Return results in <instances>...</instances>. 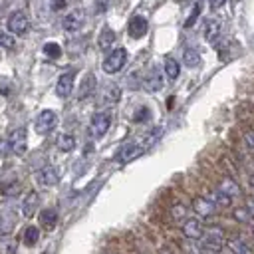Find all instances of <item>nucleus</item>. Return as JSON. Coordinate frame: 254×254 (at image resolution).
<instances>
[{
	"mask_svg": "<svg viewBox=\"0 0 254 254\" xmlns=\"http://www.w3.org/2000/svg\"><path fill=\"white\" fill-rule=\"evenodd\" d=\"M198 244L204 254H218L226 246V236L218 226H210L208 230H204Z\"/></svg>",
	"mask_w": 254,
	"mask_h": 254,
	"instance_id": "obj_1",
	"label": "nucleus"
},
{
	"mask_svg": "<svg viewBox=\"0 0 254 254\" xmlns=\"http://www.w3.org/2000/svg\"><path fill=\"white\" fill-rule=\"evenodd\" d=\"M125 62H127V50L125 48H115V50H109L101 67H103L105 73H117V71L123 69Z\"/></svg>",
	"mask_w": 254,
	"mask_h": 254,
	"instance_id": "obj_2",
	"label": "nucleus"
},
{
	"mask_svg": "<svg viewBox=\"0 0 254 254\" xmlns=\"http://www.w3.org/2000/svg\"><path fill=\"white\" fill-rule=\"evenodd\" d=\"M56 125H58V113H56L54 109H44V111H40L38 117H36V121H34V129H36L38 135H48V133H52V131L56 129Z\"/></svg>",
	"mask_w": 254,
	"mask_h": 254,
	"instance_id": "obj_3",
	"label": "nucleus"
},
{
	"mask_svg": "<svg viewBox=\"0 0 254 254\" xmlns=\"http://www.w3.org/2000/svg\"><path fill=\"white\" fill-rule=\"evenodd\" d=\"M111 127V111H97L89 121V133L93 139H101Z\"/></svg>",
	"mask_w": 254,
	"mask_h": 254,
	"instance_id": "obj_4",
	"label": "nucleus"
},
{
	"mask_svg": "<svg viewBox=\"0 0 254 254\" xmlns=\"http://www.w3.org/2000/svg\"><path fill=\"white\" fill-rule=\"evenodd\" d=\"M6 26H8V32H10V34H14V36H24V34H28V30H30V18H28V14H26L24 10H16V12L10 14Z\"/></svg>",
	"mask_w": 254,
	"mask_h": 254,
	"instance_id": "obj_5",
	"label": "nucleus"
},
{
	"mask_svg": "<svg viewBox=\"0 0 254 254\" xmlns=\"http://www.w3.org/2000/svg\"><path fill=\"white\" fill-rule=\"evenodd\" d=\"M85 24V12L81 8H75V10H69L64 18H62V28L65 32H77L81 30Z\"/></svg>",
	"mask_w": 254,
	"mask_h": 254,
	"instance_id": "obj_6",
	"label": "nucleus"
},
{
	"mask_svg": "<svg viewBox=\"0 0 254 254\" xmlns=\"http://www.w3.org/2000/svg\"><path fill=\"white\" fill-rule=\"evenodd\" d=\"M181 232L187 240H200V236L204 234V226H202V220L196 218V216H190V218H185L183 220V226H181Z\"/></svg>",
	"mask_w": 254,
	"mask_h": 254,
	"instance_id": "obj_7",
	"label": "nucleus"
},
{
	"mask_svg": "<svg viewBox=\"0 0 254 254\" xmlns=\"http://www.w3.org/2000/svg\"><path fill=\"white\" fill-rule=\"evenodd\" d=\"M8 147L14 155H24L28 151V137H26V129L24 127H18L10 133L8 137Z\"/></svg>",
	"mask_w": 254,
	"mask_h": 254,
	"instance_id": "obj_8",
	"label": "nucleus"
},
{
	"mask_svg": "<svg viewBox=\"0 0 254 254\" xmlns=\"http://www.w3.org/2000/svg\"><path fill=\"white\" fill-rule=\"evenodd\" d=\"M73 81H75V73H73V71L62 73V75L58 77V83H56V93H58V97H62V99L69 97L71 91H73Z\"/></svg>",
	"mask_w": 254,
	"mask_h": 254,
	"instance_id": "obj_9",
	"label": "nucleus"
},
{
	"mask_svg": "<svg viewBox=\"0 0 254 254\" xmlns=\"http://www.w3.org/2000/svg\"><path fill=\"white\" fill-rule=\"evenodd\" d=\"M192 210H194L200 218H210V216H214L216 206L210 202L208 196H196V198H192Z\"/></svg>",
	"mask_w": 254,
	"mask_h": 254,
	"instance_id": "obj_10",
	"label": "nucleus"
},
{
	"mask_svg": "<svg viewBox=\"0 0 254 254\" xmlns=\"http://www.w3.org/2000/svg\"><path fill=\"white\" fill-rule=\"evenodd\" d=\"M143 87L149 91V93H155L159 89H163V73L159 67H151L149 73L145 75L143 79Z\"/></svg>",
	"mask_w": 254,
	"mask_h": 254,
	"instance_id": "obj_11",
	"label": "nucleus"
},
{
	"mask_svg": "<svg viewBox=\"0 0 254 254\" xmlns=\"http://www.w3.org/2000/svg\"><path fill=\"white\" fill-rule=\"evenodd\" d=\"M143 151H145V149H143L139 143H127V145H123V147L119 149V153H117V161H119V163H131L133 159L141 157Z\"/></svg>",
	"mask_w": 254,
	"mask_h": 254,
	"instance_id": "obj_12",
	"label": "nucleus"
},
{
	"mask_svg": "<svg viewBox=\"0 0 254 254\" xmlns=\"http://www.w3.org/2000/svg\"><path fill=\"white\" fill-rule=\"evenodd\" d=\"M147 30H149V22H147V18H143V16H133V18L129 20L127 32H129L131 38L139 40V38H143V36L147 34Z\"/></svg>",
	"mask_w": 254,
	"mask_h": 254,
	"instance_id": "obj_13",
	"label": "nucleus"
},
{
	"mask_svg": "<svg viewBox=\"0 0 254 254\" xmlns=\"http://www.w3.org/2000/svg\"><path fill=\"white\" fill-rule=\"evenodd\" d=\"M38 206H40V194H38L36 190H30V192L24 196L20 208H22V214H24L26 218H32V216L36 214Z\"/></svg>",
	"mask_w": 254,
	"mask_h": 254,
	"instance_id": "obj_14",
	"label": "nucleus"
},
{
	"mask_svg": "<svg viewBox=\"0 0 254 254\" xmlns=\"http://www.w3.org/2000/svg\"><path fill=\"white\" fill-rule=\"evenodd\" d=\"M38 181H40V185H44V187H56V185L60 183V175H58L56 167L46 165L44 169H40V173H38Z\"/></svg>",
	"mask_w": 254,
	"mask_h": 254,
	"instance_id": "obj_15",
	"label": "nucleus"
},
{
	"mask_svg": "<svg viewBox=\"0 0 254 254\" xmlns=\"http://www.w3.org/2000/svg\"><path fill=\"white\" fill-rule=\"evenodd\" d=\"M97 87V79L93 73H85L81 83H79V91H77V99H87Z\"/></svg>",
	"mask_w": 254,
	"mask_h": 254,
	"instance_id": "obj_16",
	"label": "nucleus"
},
{
	"mask_svg": "<svg viewBox=\"0 0 254 254\" xmlns=\"http://www.w3.org/2000/svg\"><path fill=\"white\" fill-rule=\"evenodd\" d=\"M220 32H222V24H220V20H216V18H210V20H206V24H204V32H202L206 42L214 44V42L218 40Z\"/></svg>",
	"mask_w": 254,
	"mask_h": 254,
	"instance_id": "obj_17",
	"label": "nucleus"
},
{
	"mask_svg": "<svg viewBox=\"0 0 254 254\" xmlns=\"http://www.w3.org/2000/svg\"><path fill=\"white\" fill-rule=\"evenodd\" d=\"M38 220H40V226H42V228L54 230L56 224H58V210H56V208H44V210H40Z\"/></svg>",
	"mask_w": 254,
	"mask_h": 254,
	"instance_id": "obj_18",
	"label": "nucleus"
},
{
	"mask_svg": "<svg viewBox=\"0 0 254 254\" xmlns=\"http://www.w3.org/2000/svg\"><path fill=\"white\" fill-rule=\"evenodd\" d=\"M119 97H121V89H119V85H115V83L105 85L103 91H101V103H103V105H113V103L119 101Z\"/></svg>",
	"mask_w": 254,
	"mask_h": 254,
	"instance_id": "obj_19",
	"label": "nucleus"
},
{
	"mask_svg": "<svg viewBox=\"0 0 254 254\" xmlns=\"http://www.w3.org/2000/svg\"><path fill=\"white\" fill-rule=\"evenodd\" d=\"M216 189H220L224 194H228L230 198H236V196H240L242 194V190H240V187H238V183L234 181V179H230V177H224V179H220V183H218V187Z\"/></svg>",
	"mask_w": 254,
	"mask_h": 254,
	"instance_id": "obj_20",
	"label": "nucleus"
},
{
	"mask_svg": "<svg viewBox=\"0 0 254 254\" xmlns=\"http://www.w3.org/2000/svg\"><path fill=\"white\" fill-rule=\"evenodd\" d=\"M113 44H115V32H113L109 26H105V28L99 32V38H97V46H99V50H103V52H109V50L113 48Z\"/></svg>",
	"mask_w": 254,
	"mask_h": 254,
	"instance_id": "obj_21",
	"label": "nucleus"
},
{
	"mask_svg": "<svg viewBox=\"0 0 254 254\" xmlns=\"http://www.w3.org/2000/svg\"><path fill=\"white\" fill-rule=\"evenodd\" d=\"M208 198H210V202H212L216 208H228V206H232V198H230L228 194H224L220 189H214V190L208 194Z\"/></svg>",
	"mask_w": 254,
	"mask_h": 254,
	"instance_id": "obj_22",
	"label": "nucleus"
},
{
	"mask_svg": "<svg viewBox=\"0 0 254 254\" xmlns=\"http://www.w3.org/2000/svg\"><path fill=\"white\" fill-rule=\"evenodd\" d=\"M226 246H228L230 254H252V248L242 238H230V240H226Z\"/></svg>",
	"mask_w": 254,
	"mask_h": 254,
	"instance_id": "obj_23",
	"label": "nucleus"
},
{
	"mask_svg": "<svg viewBox=\"0 0 254 254\" xmlns=\"http://www.w3.org/2000/svg\"><path fill=\"white\" fill-rule=\"evenodd\" d=\"M16 250H18V242L14 236L10 234L0 236V254H16Z\"/></svg>",
	"mask_w": 254,
	"mask_h": 254,
	"instance_id": "obj_24",
	"label": "nucleus"
},
{
	"mask_svg": "<svg viewBox=\"0 0 254 254\" xmlns=\"http://www.w3.org/2000/svg\"><path fill=\"white\" fill-rule=\"evenodd\" d=\"M183 62H185L187 67H196V65L200 64V54H198V50H194V48H185V52H183Z\"/></svg>",
	"mask_w": 254,
	"mask_h": 254,
	"instance_id": "obj_25",
	"label": "nucleus"
},
{
	"mask_svg": "<svg viewBox=\"0 0 254 254\" xmlns=\"http://www.w3.org/2000/svg\"><path fill=\"white\" fill-rule=\"evenodd\" d=\"M165 73H167V77L169 79H177L179 77V73H181V65H179V62L175 60V58H167L165 60Z\"/></svg>",
	"mask_w": 254,
	"mask_h": 254,
	"instance_id": "obj_26",
	"label": "nucleus"
},
{
	"mask_svg": "<svg viewBox=\"0 0 254 254\" xmlns=\"http://www.w3.org/2000/svg\"><path fill=\"white\" fill-rule=\"evenodd\" d=\"M73 147H75V137H73V135H69V133H62V135L58 137V149H60V151L69 153Z\"/></svg>",
	"mask_w": 254,
	"mask_h": 254,
	"instance_id": "obj_27",
	"label": "nucleus"
},
{
	"mask_svg": "<svg viewBox=\"0 0 254 254\" xmlns=\"http://www.w3.org/2000/svg\"><path fill=\"white\" fill-rule=\"evenodd\" d=\"M232 216H234V220H238V222H242V224H248V222L254 220V216L250 214V210H248L246 206H238V208H234V210H232Z\"/></svg>",
	"mask_w": 254,
	"mask_h": 254,
	"instance_id": "obj_28",
	"label": "nucleus"
},
{
	"mask_svg": "<svg viewBox=\"0 0 254 254\" xmlns=\"http://www.w3.org/2000/svg\"><path fill=\"white\" fill-rule=\"evenodd\" d=\"M38 238H40V228L38 226H26V230H24V242L28 244V246H34L36 242H38Z\"/></svg>",
	"mask_w": 254,
	"mask_h": 254,
	"instance_id": "obj_29",
	"label": "nucleus"
},
{
	"mask_svg": "<svg viewBox=\"0 0 254 254\" xmlns=\"http://www.w3.org/2000/svg\"><path fill=\"white\" fill-rule=\"evenodd\" d=\"M44 54L48 56V58H52V60H58L60 56H62V46L60 44H56V42H48V44H44Z\"/></svg>",
	"mask_w": 254,
	"mask_h": 254,
	"instance_id": "obj_30",
	"label": "nucleus"
},
{
	"mask_svg": "<svg viewBox=\"0 0 254 254\" xmlns=\"http://www.w3.org/2000/svg\"><path fill=\"white\" fill-rule=\"evenodd\" d=\"M187 206L185 204H181V202H177V204H173L171 206V218L175 220V222H179V220H185L187 218Z\"/></svg>",
	"mask_w": 254,
	"mask_h": 254,
	"instance_id": "obj_31",
	"label": "nucleus"
},
{
	"mask_svg": "<svg viewBox=\"0 0 254 254\" xmlns=\"http://www.w3.org/2000/svg\"><path fill=\"white\" fill-rule=\"evenodd\" d=\"M161 133H163V129H161V127H155L149 135H145V139H143L141 147H143V149H149L151 145H155V143H157V139L161 137Z\"/></svg>",
	"mask_w": 254,
	"mask_h": 254,
	"instance_id": "obj_32",
	"label": "nucleus"
},
{
	"mask_svg": "<svg viewBox=\"0 0 254 254\" xmlns=\"http://www.w3.org/2000/svg\"><path fill=\"white\" fill-rule=\"evenodd\" d=\"M0 46L4 50H14L16 48V40L10 32H0Z\"/></svg>",
	"mask_w": 254,
	"mask_h": 254,
	"instance_id": "obj_33",
	"label": "nucleus"
},
{
	"mask_svg": "<svg viewBox=\"0 0 254 254\" xmlns=\"http://www.w3.org/2000/svg\"><path fill=\"white\" fill-rule=\"evenodd\" d=\"M198 14H200V0L194 4V8H192V12H190V16L187 18V22H185V28H190L194 22H196V18H198Z\"/></svg>",
	"mask_w": 254,
	"mask_h": 254,
	"instance_id": "obj_34",
	"label": "nucleus"
},
{
	"mask_svg": "<svg viewBox=\"0 0 254 254\" xmlns=\"http://www.w3.org/2000/svg\"><path fill=\"white\" fill-rule=\"evenodd\" d=\"M147 117H149V109H147V107H139L137 113H135V117H133V121H135V123H143Z\"/></svg>",
	"mask_w": 254,
	"mask_h": 254,
	"instance_id": "obj_35",
	"label": "nucleus"
},
{
	"mask_svg": "<svg viewBox=\"0 0 254 254\" xmlns=\"http://www.w3.org/2000/svg\"><path fill=\"white\" fill-rule=\"evenodd\" d=\"M244 143L250 151H254V131H246L244 133Z\"/></svg>",
	"mask_w": 254,
	"mask_h": 254,
	"instance_id": "obj_36",
	"label": "nucleus"
},
{
	"mask_svg": "<svg viewBox=\"0 0 254 254\" xmlns=\"http://www.w3.org/2000/svg\"><path fill=\"white\" fill-rule=\"evenodd\" d=\"M50 8H52L54 12L64 10V8H65V0H50Z\"/></svg>",
	"mask_w": 254,
	"mask_h": 254,
	"instance_id": "obj_37",
	"label": "nucleus"
},
{
	"mask_svg": "<svg viewBox=\"0 0 254 254\" xmlns=\"http://www.w3.org/2000/svg\"><path fill=\"white\" fill-rule=\"evenodd\" d=\"M226 4V0H208V6L212 8V10H218V8H222Z\"/></svg>",
	"mask_w": 254,
	"mask_h": 254,
	"instance_id": "obj_38",
	"label": "nucleus"
},
{
	"mask_svg": "<svg viewBox=\"0 0 254 254\" xmlns=\"http://www.w3.org/2000/svg\"><path fill=\"white\" fill-rule=\"evenodd\" d=\"M248 183H250V187H252V189H254V173H252V175H250V179H248Z\"/></svg>",
	"mask_w": 254,
	"mask_h": 254,
	"instance_id": "obj_39",
	"label": "nucleus"
},
{
	"mask_svg": "<svg viewBox=\"0 0 254 254\" xmlns=\"http://www.w3.org/2000/svg\"><path fill=\"white\" fill-rule=\"evenodd\" d=\"M109 254H115V252H109Z\"/></svg>",
	"mask_w": 254,
	"mask_h": 254,
	"instance_id": "obj_40",
	"label": "nucleus"
},
{
	"mask_svg": "<svg viewBox=\"0 0 254 254\" xmlns=\"http://www.w3.org/2000/svg\"><path fill=\"white\" fill-rule=\"evenodd\" d=\"M252 232H254V228H252Z\"/></svg>",
	"mask_w": 254,
	"mask_h": 254,
	"instance_id": "obj_41",
	"label": "nucleus"
}]
</instances>
